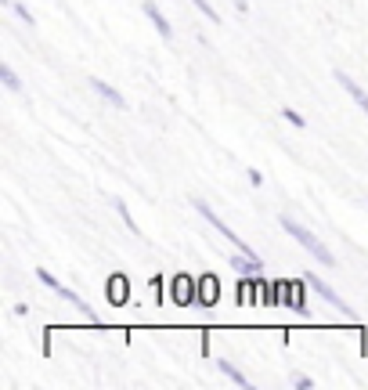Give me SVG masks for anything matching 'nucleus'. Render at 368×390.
Segmentation results:
<instances>
[{"mask_svg":"<svg viewBox=\"0 0 368 390\" xmlns=\"http://www.w3.org/2000/svg\"><path fill=\"white\" fill-rule=\"evenodd\" d=\"M278 224L285 228V235H293L303 250H311V253L318 257V264H325V268H332V264H336V257L329 253V246H325V242H318V239L307 232V228H300V224H296V221H289V217H278Z\"/></svg>","mask_w":368,"mask_h":390,"instance_id":"f257e3e1","label":"nucleus"},{"mask_svg":"<svg viewBox=\"0 0 368 390\" xmlns=\"http://www.w3.org/2000/svg\"><path fill=\"white\" fill-rule=\"evenodd\" d=\"M37 279H40V282H43L47 289H51V292H58V297H61V300H69V304L76 307V311H79V315H87V318L94 315V311H90V307H87V300H84V297H79V292H72L69 286H61V282H58V279H55V275H51V271H47V268H37Z\"/></svg>","mask_w":368,"mask_h":390,"instance_id":"f03ea898","label":"nucleus"},{"mask_svg":"<svg viewBox=\"0 0 368 390\" xmlns=\"http://www.w3.org/2000/svg\"><path fill=\"white\" fill-rule=\"evenodd\" d=\"M191 206H195V210H199V214H202V221H210V228H217V232H220L224 239H231V246H235L238 253H246V257H257V253H253V246H246V242H242V239H238V235L231 232V228H228V224H224V221H220V217H217V214H213V210H210V206H206L202 199H191Z\"/></svg>","mask_w":368,"mask_h":390,"instance_id":"7ed1b4c3","label":"nucleus"},{"mask_svg":"<svg viewBox=\"0 0 368 390\" xmlns=\"http://www.w3.org/2000/svg\"><path fill=\"white\" fill-rule=\"evenodd\" d=\"M303 279H307V286H311V289H314V292H318V297H322L325 304H332L340 315H354V311H350V304H347V300H343V297H340V292H336L329 282H322L318 275H303Z\"/></svg>","mask_w":368,"mask_h":390,"instance_id":"20e7f679","label":"nucleus"},{"mask_svg":"<svg viewBox=\"0 0 368 390\" xmlns=\"http://www.w3.org/2000/svg\"><path fill=\"white\" fill-rule=\"evenodd\" d=\"M145 15L152 19V26L159 29V37H163V40H170V37H173V26H170V19H166V15L159 11V4H155V0H145Z\"/></svg>","mask_w":368,"mask_h":390,"instance_id":"39448f33","label":"nucleus"},{"mask_svg":"<svg viewBox=\"0 0 368 390\" xmlns=\"http://www.w3.org/2000/svg\"><path fill=\"white\" fill-rule=\"evenodd\" d=\"M87 84H90L94 91H98V94L105 98V102H108L112 109H126V98H123V94H119L116 87H108V84H105V80H98V76H90V80H87Z\"/></svg>","mask_w":368,"mask_h":390,"instance_id":"423d86ee","label":"nucleus"},{"mask_svg":"<svg viewBox=\"0 0 368 390\" xmlns=\"http://www.w3.org/2000/svg\"><path fill=\"white\" fill-rule=\"evenodd\" d=\"M228 264L238 271V275H264V260L260 257H228Z\"/></svg>","mask_w":368,"mask_h":390,"instance_id":"0eeeda50","label":"nucleus"},{"mask_svg":"<svg viewBox=\"0 0 368 390\" xmlns=\"http://www.w3.org/2000/svg\"><path fill=\"white\" fill-rule=\"evenodd\" d=\"M336 84H340V87H343V91L350 94V98H354V102L361 105V112H365V116H368V94H365V91H361V87L354 84V80H350L347 73H336Z\"/></svg>","mask_w":368,"mask_h":390,"instance_id":"6e6552de","label":"nucleus"},{"mask_svg":"<svg viewBox=\"0 0 368 390\" xmlns=\"http://www.w3.org/2000/svg\"><path fill=\"white\" fill-rule=\"evenodd\" d=\"M217 369H220V372H224V376H228V380H231L235 387H249V380H246L242 372H238V369H235V365L228 362V358H217Z\"/></svg>","mask_w":368,"mask_h":390,"instance_id":"1a4fd4ad","label":"nucleus"},{"mask_svg":"<svg viewBox=\"0 0 368 390\" xmlns=\"http://www.w3.org/2000/svg\"><path fill=\"white\" fill-rule=\"evenodd\" d=\"M112 206H116V214L123 217V224L130 228V235H141V228H137V221L130 217V210H126V203H123V199H112Z\"/></svg>","mask_w":368,"mask_h":390,"instance_id":"9d476101","label":"nucleus"},{"mask_svg":"<svg viewBox=\"0 0 368 390\" xmlns=\"http://www.w3.org/2000/svg\"><path fill=\"white\" fill-rule=\"evenodd\" d=\"M0 80H4L8 91H22V80H19V73H14L11 65H0Z\"/></svg>","mask_w":368,"mask_h":390,"instance_id":"9b49d317","label":"nucleus"},{"mask_svg":"<svg viewBox=\"0 0 368 390\" xmlns=\"http://www.w3.org/2000/svg\"><path fill=\"white\" fill-rule=\"evenodd\" d=\"M123 286H126L123 279H112V282H108V300H112V304L126 297V289H123Z\"/></svg>","mask_w":368,"mask_h":390,"instance_id":"f8f14e48","label":"nucleus"},{"mask_svg":"<svg viewBox=\"0 0 368 390\" xmlns=\"http://www.w3.org/2000/svg\"><path fill=\"white\" fill-rule=\"evenodd\" d=\"M191 4H195V8H199V11H202L210 22H220V15H217V8L210 4V0H191Z\"/></svg>","mask_w":368,"mask_h":390,"instance_id":"ddd939ff","label":"nucleus"},{"mask_svg":"<svg viewBox=\"0 0 368 390\" xmlns=\"http://www.w3.org/2000/svg\"><path fill=\"white\" fill-rule=\"evenodd\" d=\"M11 11H14V15H19V19H22L26 26H37V19H33V11H29L26 4H19V0H14V4H11Z\"/></svg>","mask_w":368,"mask_h":390,"instance_id":"4468645a","label":"nucleus"},{"mask_svg":"<svg viewBox=\"0 0 368 390\" xmlns=\"http://www.w3.org/2000/svg\"><path fill=\"white\" fill-rule=\"evenodd\" d=\"M282 116H285V120H289L293 127H307V120H303V116H300V112H296V109H282Z\"/></svg>","mask_w":368,"mask_h":390,"instance_id":"2eb2a0df","label":"nucleus"},{"mask_svg":"<svg viewBox=\"0 0 368 390\" xmlns=\"http://www.w3.org/2000/svg\"><path fill=\"white\" fill-rule=\"evenodd\" d=\"M246 177H249V185H253V188H260V185H264V174H260V170H249Z\"/></svg>","mask_w":368,"mask_h":390,"instance_id":"dca6fc26","label":"nucleus"},{"mask_svg":"<svg viewBox=\"0 0 368 390\" xmlns=\"http://www.w3.org/2000/svg\"><path fill=\"white\" fill-rule=\"evenodd\" d=\"M311 387H314V383H311L307 376H300V380H296V390H311Z\"/></svg>","mask_w":368,"mask_h":390,"instance_id":"f3484780","label":"nucleus"},{"mask_svg":"<svg viewBox=\"0 0 368 390\" xmlns=\"http://www.w3.org/2000/svg\"><path fill=\"white\" fill-rule=\"evenodd\" d=\"M231 4H235L238 11H249V4H246V0H231Z\"/></svg>","mask_w":368,"mask_h":390,"instance_id":"a211bd4d","label":"nucleus"}]
</instances>
